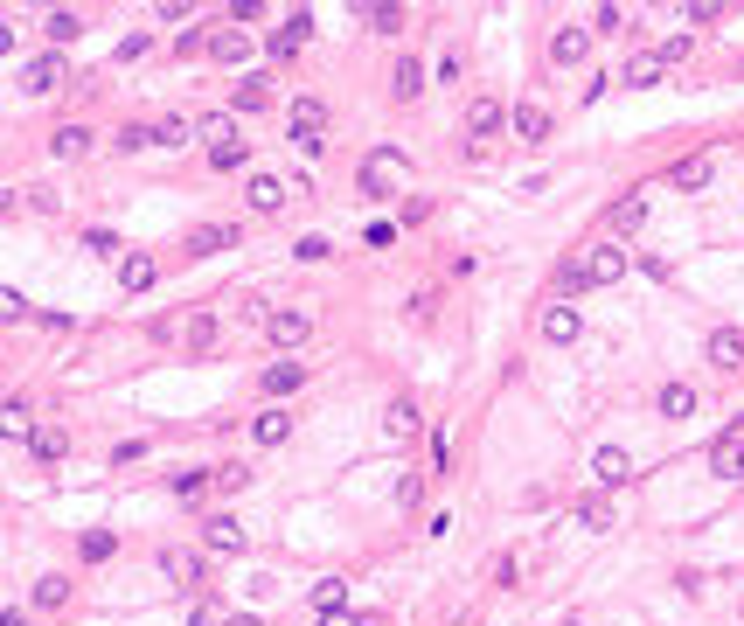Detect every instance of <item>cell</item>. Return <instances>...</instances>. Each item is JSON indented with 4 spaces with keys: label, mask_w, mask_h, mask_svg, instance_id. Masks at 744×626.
Masks as SVG:
<instances>
[{
    "label": "cell",
    "mask_w": 744,
    "mask_h": 626,
    "mask_svg": "<svg viewBox=\"0 0 744 626\" xmlns=\"http://www.w3.org/2000/svg\"><path fill=\"white\" fill-rule=\"evenodd\" d=\"M466 133H473V140H494V133H501V98H473V105H466Z\"/></svg>",
    "instance_id": "cell-21"
},
{
    "label": "cell",
    "mask_w": 744,
    "mask_h": 626,
    "mask_svg": "<svg viewBox=\"0 0 744 626\" xmlns=\"http://www.w3.org/2000/svg\"><path fill=\"white\" fill-rule=\"evenodd\" d=\"M703 355H710V369H744V327H717L710 341H703Z\"/></svg>",
    "instance_id": "cell-7"
},
{
    "label": "cell",
    "mask_w": 744,
    "mask_h": 626,
    "mask_svg": "<svg viewBox=\"0 0 744 626\" xmlns=\"http://www.w3.org/2000/svg\"><path fill=\"white\" fill-rule=\"evenodd\" d=\"M508 133H515L522 147H543V140H550V112H543V105H515V112H508Z\"/></svg>",
    "instance_id": "cell-10"
},
{
    "label": "cell",
    "mask_w": 744,
    "mask_h": 626,
    "mask_svg": "<svg viewBox=\"0 0 744 626\" xmlns=\"http://www.w3.org/2000/svg\"><path fill=\"white\" fill-rule=\"evenodd\" d=\"M160 571H167L174 585H195V578H202V557H195V550H160Z\"/></svg>",
    "instance_id": "cell-30"
},
{
    "label": "cell",
    "mask_w": 744,
    "mask_h": 626,
    "mask_svg": "<svg viewBox=\"0 0 744 626\" xmlns=\"http://www.w3.org/2000/svg\"><path fill=\"white\" fill-rule=\"evenodd\" d=\"M0 320H28V300H21V293H14V286H7V293H0Z\"/></svg>",
    "instance_id": "cell-51"
},
{
    "label": "cell",
    "mask_w": 744,
    "mask_h": 626,
    "mask_svg": "<svg viewBox=\"0 0 744 626\" xmlns=\"http://www.w3.org/2000/svg\"><path fill=\"white\" fill-rule=\"evenodd\" d=\"M320 626H369V620H355V613L341 606V613H320Z\"/></svg>",
    "instance_id": "cell-53"
},
{
    "label": "cell",
    "mask_w": 744,
    "mask_h": 626,
    "mask_svg": "<svg viewBox=\"0 0 744 626\" xmlns=\"http://www.w3.org/2000/svg\"><path fill=\"white\" fill-rule=\"evenodd\" d=\"M112 550H119V536H112V529H84V536H77V557H84V564H105Z\"/></svg>",
    "instance_id": "cell-31"
},
{
    "label": "cell",
    "mask_w": 744,
    "mask_h": 626,
    "mask_svg": "<svg viewBox=\"0 0 744 626\" xmlns=\"http://www.w3.org/2000/svg\"><path fill=\"white\" fill-rule=\"evenodd\" d=\"M42 35H49V42H77V35H84V14H77V7H49V14H42Z\"/></svg>",
    "instance_id": "cell-26"
},
{
    "label": "cell",
    "mask_w": 744,
    "mask_h": 626,
    "mask_svg": "<svg viewBox=\"0 0 744 626\" xmlns=\"http://www.w3.org/2000/svg\"><path fill=\"white\" fill-rule=\"evenodd\" d=\"M237 244V223H202V230H188V251L195 258H216V251H230Z\"/></svg>",
    "instance_id": "cell-19"
},
{
    "label": "cell",
    "mask_w": 744,
    "mask_h": 626,
    "mask_svg": "<svg viewBox=\"0 0 744 626\" xmlns=\"http://www.w3.org/2000/svg\"><path fill=\"white\" fill-rule=\"evenodd\" d=\"M592 28H598V35H612V28H626V7H612V0H605V7H598V14H592Z\"/></svg>",
    "instance_id": "cell-50"
},
{
    "label": "cell",
    "mask_w": 744,
    "mask_h": 626,
    "mask_svg": "<svg viewBox=\"0 0 744 626\" xmlns=\"http://www.w3.org/2000/svg\"><path fill=\"white\" fill-rule=\"evenodd\" d=\"M0 425H7V439H35V425H28V397H7Z\"/></svg>",
    "instance_id": "cell-36"
},
{
    "label": "cell",
    "mask_w": 744,
    "mask_h": 626,
    "mask_svg": "<svg viewBox=\"0 0 744 626\" xmlns=\"http://www.w3.org/2000/svg\"><path fill=\"white\" fill-rule=\"evenodd\" d=\"M84 251H91V258H126L119 230H84Z\"/></svg>",
    "instance_id": "cell-41"
},
{
    "label": "cell",
    "mask_w": 744,
    "mask_h": 626,
    "mask_svg": "<svg viewBox=\"0 0 744 626\" xmlns=\"http://www.w3.org/2000/svg\"><path fill=\"white\" fill-rule=\"evenodd\" d=\"M202 543H209L216 557H244V543H251V536H244V522H237V515H209V522H202Z\"/></svg>",
    "instance_id": "cell-6"
},
{
    "label": "cell",
    "mask_w": 744,
    "mask_h": 626,
    "mask_svg": "<svg viewBox=\"0 0 744 626\" xmlns=\"http://www.w3.org/2000/svg\"><path fill=\"white\" fill-rule=\"evenodd\" d=\"M28 606H35V613H63V606H70V578H63V571L35 578V585H28Z\"/></svg>",
    "instance_id": "cell-17"
},
{
    "label": "cell",
    "mask_w": 744,
    "mask_h": 626,
    "mask_svg": "<svg viewBox=\"0 0 744 626\" xmlns=\"http://www.w3.org/2000/svg\"><path fill=\"white\" fill-rule=\"evenodd\" d=\"M188 626H223V613H216V606H195V613H188Z\"/></svg>",
    "instance_id": "cell-52"
},
{
    "label": "cell",
    "mask_w": 744,
    "mask_h": 626,
    "mask_svg": "<svg viewBox=\"0 0 744 626\" xmlns=\"http://www.w3.org/2000/svg\"><path fill=\"white\" fill-rule=\"evenodd\" d=\"M188 133H195V126H188L181 112H167V119H160V147H188Z\"/></svg>",
    "instance_id": "cell-45"
},
{
    "label": "cell",
    "mask_w": 744,
    "mask_h": 626,
    "mask_svg": "<svg viewBox=\"0 0 744 626\" xmlns=\"http://www.w3.org/2000/svg\"><path fill=\"white\" fill-rule=\"evenodd\" d=\"M710 174H717L710 154H689V160H675V167H668V188H675V195H703V188H710Z\"/></svg>",
    "instance_id": "cell-8"
},
{
    "label": "cell",
    "mask_w": 744,
    "mask_h": 626,
    "mask_svg": "<svg viewBox=\"0 0 744 626\" xmlns=\"http://www.w3.org/2000/svg\"><path fill=\"white\" fill-rule=\"evenodd\" d=\"M578 327H585L578 307H564V300H550V307H543V341H557V348H564V341H578Z\"/></svg>",
    "instance_id": "cell-18"
},
{
    "label": "cell",
    "mask_w": 744,
    "mask_h": 626,
    "mask_svg": "<svg viewBox=\"0 0 744 626\" xmlns=\"http://www.w3.org/2000/svg\"><path fill=\"white\" fill-rule=\"evenodd\" d=\"M258 383H265V397H293L299 383H306V362H272Z\"/></svg>",
    "instance_id": "cell-24"
},
{
    "label": "cell",
    "mask_w": 744,
    "mask_h": 626,
    "mask_svg": "<svg viewBox=\"0 0 744 626\" xmlns=\"http://www.w3.org/2000/svg\"><path fill=\"white\" fill-rule=\"evenodd\" d=\"M341 599H348L341 578H320V585H313V613H341Z\"/></svg>",
    "instance_id": "cell-42"
},
{
    "label": "cell",
    "mask_w": 744,
    "mask_h": 626,
    "mask_svg": "<svg viewBox=\"0 0 744 626\" xmlns=\"http://www.w3.org/2000/svg\"><path fill=\"white\" fill-rule=\"evenodd\" d=\"M696 411V390L689 383H661V418H689Z\"/></svg>",
    "instance_id": "cell-33"
},
{
    "label": "cell",
    "mask_w": 744,
    "mask_h": 626,
    "mask_svg": "<svg viewBox=\"0 0 744 626\" xmlns=\"http://www.w3.org/2000/svg\"><path fill=\"white\" fill-rule=\"evenodd\" d=\"M119 154H140V147H160V126H119V140H112Z\"/></svg>",
    "instance_id": "cell-38"
},
{
    "label": "cell",
    "mask_w": 744,
    "mask_h": 626,
    "mask_svg": "<svg viewBox=\"0 0 744 626\" xmlns=\"http://www.w3.org/2000/svg\"><path fill=\"white\" fill-rule=\"evenodd\" d=\"M293 251H299V258H306V265H320V258H334V244H327V237H299Z\"/></svg>",
    "instance_id": "cell-49"
},
{
    "label": "cell",
    "mask_w": 744,
    "mask_h": 626,
    "mask_svg": "<svg viewBox=\"0 0 744 626\" xmlns=\"http://www.w3.org/2000/svg\"><path fill=\"white\" fill-rule=\"evenodd\" d=\"M216 480H209V467H195V473H174V501H202Z\"/></svg>",
    "instance_id": "cell-37"
},
{
    "label": "cell",
    "mask_w": 744,
    "mask_h": 626,
    "mask_svg": "<svg viewBox=\"0 0 744 626\" xmlns=\"http://www.w3.org/2000/svg\"><path fill=\"white\" fill-rule=\"evenodd\" d=\"M153 279H160V258H153V251H126V258H119V286H126V293H147Z\"/></svg>",
    "instance_id": "cell-12"
},
{
    "label": "cell",
    "mask_w": 744,
    "mask_h": 626,
    "mask_svg": "<svg viewBox=\"0 0 744 626\" xmlns=\"http://www.w3.org/2000/svg\"><path fill=\"white\" fill-rule=\"evenodd\" d=\"M216 341H223V320H216V313H188V327H181V348H188V355H209Z\"/></svg>",
    "instance_id": "cell-16"
},
{
    "label": "cell",
    "mask_w": 744,
    "mask_h": 626,
    "mask_svg": "<svg viewBox=\"0 0 744 626\" xmlns=\"http://www.w3.org/2000/svg\"><path fill=\"white\" fill-rule=\"evenodd\" d=\"M244 160H251V147H244V140H223V147H209V167H216V174H237Z\"/></svg>",
    "instance_id": "cell-34"
},
{
    "label": "cell",
    "mask_w": 744,
    "mask_h": 626,
    "mask_svg": "<svg viewBox=\"0 0 744 626\" xmlns=\"http://www.w3.org/2000/svg\"><path fill=\"white\" fill-rule=\"evenodd\" d=\"M418 432H425V411H418V397H390V404H383V439H390V446H411Z\"/></svg>",
    "instance_id": "cell-2"
},
{
    "label": "cell",
    "mask_w": 744,
    "mask_h": 626,
    "mask_svg": "<svg viewBox=\"0 0 744 626\" xmlns=\"http://www.w3.org/2000/svg\"><path fill=\"white\" fill-rule=\"evenodd\" d=\"M251 439H258V446H286V439H293V418H286V404H272V411L251 425Z\"/></svg>",
    "instance_id": "cell-28"
},
{
    "label": "cell",
    "mask_w": 744,
    "mask_h": 626,
    "mask_svg": "<svg viewBox=\"0 0 744 626\" xmlns=\"http://www.w3.org/2000/svg\"><path fill=\"white\" fill-rule=\"evenodd\" d=\"M418 501H425V480L404 473V480H397V508H418Z\"/></svg>",
    "instance_id": "cell-48"
},
{
    "label": "cell",
    "mask_w": 744,
    "mask_h": 626,
    "mask_svg": "<svg viewBox=\"0 0 744 626\" xmlns=\"http://www.w3.org/2000/svg\"><path fill=\"white\" fill-rule=\"evenodd\" d=\"M585 56H592V28H557V35H550V63L571 70V63H585Z\"/></svg>",
    "instance_id": "cell-13"
},
{
    "label": "cell",
    "mask_w": 744,
    "mask_h": 626,
    "mask_svg": "<svg viewBox=\"0 0 744 626\" xmlns=\"http://www.w3.org/2000/svg\"><path fill=\"white\" fill-rule=\"evenodd\" d=\"M306 334H313V313H299V307L265 313V341H272V348H299Z\"/></svg>",
    "instance_id": "cell-3"
},
{
    "label": "cell",
    "mask_w": 744,
    "mask_h": 626,
    "mask_svg": "<svg viewBox=\"0 0 744 626\" xmlns=\"http://www.w3.org/2000/svg\"><path fill=\"white\" fill-rule=\"evenodd\" d=\"M355 188H362V202H390V181H383V167H376V160L362 167V181H355Z\"/></svg>",
    "instance_id": "cell-44"
},
{
    "label": "cell",
    "mask_w": 744,
    "mask_h": 626,
    "mask_svg": "<svg viewBox=\"0 0 744 626\" xmlns=\"http://www.w3.org/2000/svg\"><path fill=\"white\" fill-rule=\"evenodd\" d=\"M418 91H425V70H418L411 56H397V70H390V98H397V105H411Z\"/></svg>",
    "instance_id": "cell-27"
},
{
    "label": "cell",
    "mask_w": 744,
    "mask_h": 626,
    "mask_svg": "<svg viewBox=\"0 0 744 626\" xmlns=\"http://www.w3.org/2000/svg\"><path fill=\"white\" fill-rule=\"evenodd\" d=\"M585 265H592V286H612V279L626 272V251H619V244L605 237V244H598V251H592V258H585Z\"/></svg>",
    "instance_id": "cell-25"
},
{
    "label": "cell",
    "mask_w": 744,
    "mask_h": 626,
    "mask_svg": "<svg viewBox=\"0 0 744 626\" xmlns=\"http://www.w3.org/2000/svg\"><path fill=\"white\" fill-rule=\"evenodd\" d=\"M209 56H216V63H244V56H251V42H244L237 28H223V35H209Z\"/></svg>",
    "instance_id": "cell-32"
},
{
    "label": "cell",
    "mask_w": 744,
    "mask_h": 626,
    "mask_svg": "<svg viewBox=\"0 0 744 626\" xmlns=\"http://www.w3.org/2000/svg\"><path fill=\"white\" fill-rule=\"evenodd\" d=\"M578 293H592V265H585V258H564V265H557V300L571 307Z\"/></svg>",
    "instance_id": "cell-22"
},
{
    "label": "cell",
    "mask_w": 744,
    "mask_h": 626,
    "mask_svg": "<svg viewBox=\"0 0 744 626\" xmlns=\"http://www.w3.org/2000/svg\"><path fill=\"white\" fill-rule=\"evenodd\" d=\"M63 84H70L63 56H35V63L21 70V91H63Z\"/></svg>",
    "instance_id": "cell-14"
},
{
    "label": "cell",
    "mask_w": 744,
    "mask_h": 626,
    "mask_svg": "<svg viewBox=\"0 0 744 626\" xmlns=\"http://www.w3.org/2000/svg\"><path fill=\"white\" fill-rule=\"evenodd\" d=\"M362 14H369L376 35H397V28H404V7H397V0H390V7H362Z\"/></svg>",
    "instance_id": "cell-43"
},
{
    "label": "cell",
    "mask_w": 744,
    "mask_h": 626,
    "mask_svg": "<svg viewBox=\"0 0 744 626\" xmlns=\"http://www.w3.org/2000/svg\"><path fill=\"white\" fill-rule=\"evenodd\" d=\"M244 202H251L258 216H279V209H286V181H279V174H251Z\"/></svg>",
    "instance_id": "cell-15"
},
{
    "label": "cell",
    "mask_w": 744,
    "mask_h": 626,
    "mask_svg": "<svg viewBox=\"0 0 744 626\" xmlns=\"http://www.w3.org/2000/svg\"><path fill=\"white\" fill-rule=\"evenodd\" d=\"M557 626H585V620H557Z\"/></svg>",
    "instance_id": "cell-56"
},
{
    "label": "cell",
    "mask_w": 744,
    "mask_h": 626,
    "mask_svg": "<svg viewBox=\"0 0 744 626\" xmlns=\"http://www.w3.org/2000/svg\"><path fill=\"white\" fill-rule=\"evenodd\" d=\"M209 480H216V494H237V487H251V467L230 460V467H209Z\"/></svg>",
    "instance_id": "cell-40"
},
{
    "label": "cell",
    "mask_w": 744,
    "mask_h": 626,
    "mask_svg": "<svg viewBox=\"0 0 744 626\" xmlns=\"http://www.w3.org/2000/svg\"><path fill=\"white\" fill-rule=\"evenodd\" d=\"M28 453H35V467H56V460L70 453V432H63V425H42V432L28 439Z\"/></svg>",
    "instance_id": "cell-23"
},
{
    "label": "cell",
    "mask_w": 744,
    "mask_h": 626,
    "mask_svg": "<svg viewBox=\"0 0 744 626\" xmlns=\"http://www.w3.org/2000/svg\"><path fill=\"white\" fill-rule=\"evenodd\" d=\"M202 140H209V147H223V140H237V119H223V112H216V119H202Z\"/></svg>",
    "instance_id": "cell-46"
},
{
    "label": "cell",
    "mask_w": 744,
    "mask_h": 626,
    "mask_svg": "<svg viewBox=\"0 0 744 626\" xmlns=\"http://www.w3.org/2000/svg\"><path fill=\"white\" fill-rule=\"evenodd\" d=\"M21 195H28V202H35V209H49V216H56V209H63V195H56V188H49V181H35V188H21Z\"/></svg>",
    "instance_id": "cell-47"
},
{
    "label": "cell",
    "mask_w": 744,
    "mask_h": 626,
    "mask_svg": "<svg viewBox=\"0 0 744 626\" xmlns=\"http://www.w3.org/2000/svg\"><path fill=\"white\" fill-rule=\"evenodd\" d=\"M223 626H258V620H251V613H230V620H223Z\"/></svg>",
    "instance_id": "cell-55"
},
{
    "label": "cell",
    "mask_w": 744,
    "mask_h": 626,
    "mask_svg": "<svg viewBox=\"0 0 744 626\" xmlns=\"http://www.w3.org/2000/svg\"><path fill=\"white\" fill-rule=\"evenodd\" d=\"M306 35H313V14H286V21H279V28L265 35V49H272V63H286V56H293V49H299V42H306Z\"/></svg>",
    "instance_id": "cell-9"
},
{
    "label": "cell",
    "mask_w": 744,
    "mask_h": 626,
    "mask_svg": "<svg viewBox=\"0 0 744 626\" xmlns=\"http://www.w3.org/2000/svg\"><path fill=\"white\" fill-rule=\"evenodd\" d=\"M265 105H272V84L265 77H244L237 84V112H265Z\"/></svg>",
    "instance_id": "cell-35"
},
{
    "label": "cell",
    "mask_w": 744,
    "mask_h": 626,
    "mask_svg": "<svg viewBox=\"0 0 744 626\" xmlns=\"http://www.w3.org/2000/svg\"><path fill=\"white\" fill-rule=\"evenodd\" d=\"M710 467L724 473V480H744V425H731V432L710 446Z\"/></svg>",
    "instance_id": "cell-11"
},
{
    "label": "cell",
    "mask_w": 744,
    "mask_h": 626,
    "mask_svg": "<svg viewBox=\"0 0 744 626\" xmlns=\"http://www.w3.org/2000/svg\"><path fill=\"white\" fill-rule=\"evenodd\" d=\"M49 154H56V160L91 154V126H56V133H49Z\"/></svg>",
    "instance_id": "cell-29"
},
{
    "label": "cell",
    "mask_w": 744,
    "mask_h": 626,
    "mask_svg": "<svg viewBox=\"0 0 744 626\" xmlns=\"http://www.w3.org/2000/svg\"><path fill=\"white\" fill-rule=\"evenodd\" d=\"M640 223H647V188H633V195H619L605 209V237H633Z\"/></svg>",
    "instance_id": "cell-5"
},
{
    "label": "cell",
    "mask_w": 744,
    "mask_h": 626,
    "mask_svg": "<svg viewBox=\"0 0 744 626\" xmlns=\"http://www.w3.org/2000/svg\"><path fill=\"white\" fill-rule=\"evenodd\" d=\"M578 522H585V529H612V501H605V494H585V501H578Z\"/></svg>",
    "instance_id": "cell-39"
},
{
    "label": "cell",
    "mask_w": 744,
    "mask_h": 626,
    "mask_svg": "<svg viewBox=\"0 0 744 626\" xmlns=\"http://www.w3.org/2000/svg\"><path fill=\"white\" fill-rule=\"evenodd\" d=\"M0 626H35V620H28L21 606H7V613H0Z\"/></svg>",
    "instance_id": "cell-54"
},
{
    "label": "cell",
    "mask_w": 744,
    "mask_h": 626,
    "mask_svg": "<svg viewBox=\"0 0 744 626\" xmlns=\"http://www.w3.org/2000/svg\"><path fill=\"white\" fill-rule=\"evenodd\" d=\"M592 480H598V487H619V480H633V460H626L619 446H598V453H592Z\"/></svg>",
    "instance_id": "cell-20"
},
{
    "label": "cell",
    "mask_w": 744,
    "mask_h": 626,
    "mask_svg": "<svg viewBox=\"0 0 744 626\" xmlns=\"http://www.w3.org/2000/svg\"><path fill=\"white\" fill-rule=\"evenodd\" d=\"M661 77H668L661 49H633V56H626V70H619V84H626V91H654Z\"/></svg>",
    "instance_id": "cell-4"
},
{
    "label": "cell",
    "mask_w": 744,
    "mask_h": 626,
    "mask_svg": "<svg viewBox=\"0 0 744 626\" xmlns=\"http://www.w3.org/2000/svg\"><path fill=\"white\" fill-rule=\"evenodd\" d=\"M327 98H293V112H286V133H293L306 154H320V133H327Z\"/></svg>",
    "instance_id": "cell-1"
}]
</instances>
